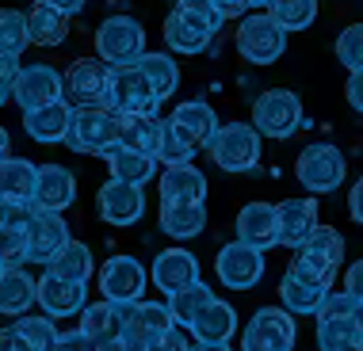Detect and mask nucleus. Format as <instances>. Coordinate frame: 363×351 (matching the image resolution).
<instances>
[{
    "instance_id": "b1692460",
    "label": "nucleus",
    "mask_w": 363,
    "mask_h": 351,
    "mask_svg": "<svg viewBox=\"0 0 363 351\" xmlns=\"http://www.w3.org/2000/svg\"><path fill=\"white\" fill-rule=\"evenodd\" d=\"M169 119L180 126L188 138L199 145V149H207L211 138L218 134V115H214V107L211 103H203V100H184V103H176V111L169 115Z\"/></svg>"
},
{
    "instance_id": "6e6552de",
    "label": "nucleus",
    "mask_w": 363,
    "mask_h": 351,
    "mask_svg": "<svg viewBox=\"0 0 363 351\" xmlns=\"http://www.w3.org/2000/svg\"><path fill=\"white\" fill-rule=\"evenodd\" d=\"M294 321L291 309H257L241 333V351H294Z\"/></svg>"
},
{
    "instance_id": "473e14b6",
    "label": "nucleus",
    "mask_w": 363,
    "mask_h": 351,
    "mask_svg": "<svg viewBox=\"0 0 363 351\" xmlns=\"http://www.w3.org/2000/svg\"><path fill=\"white\" fill-rule=\"evenodd\" d=\"M298 252H302L306 260H313L318 267L340 271V263H345V237H340L333 226H318V233H313V237H310Z\"/></svg>"
},
{
    "instance_id": "bb28decb",
    "label": "nucleus",
    "mask_w": 363,
    "mask_h": 351,
    "mask_svg": "<svg viewBox=\"0 0 363 351\" xmlns=\"http://www.w3.org/2000/svg\"><path fill=\"white\" fill-rule=\"evenodd\" d=\"M207 226V207L203 202H161V229L176 241L199 237Z\"/></svg>"
},
{
    "instance_id": "a878e982",
    "label": "nucleus",
    "mask_w": 363,
    "mask_h": 351,
    "mask_svg": "<svg viewBox=\"0 0 363 351\" xmlns=\"http://www.w3.org/2000/svg\"><path fill=\"white\" fill-rule=\"evenodd\" d=\"M104 161H107V168H111L115 180H123V183H150L153 180V172H157V157H150V153H138V149H126V145L115 142L111 149L104 153Z\"/></svg>"
},
{
    "instance_id": "20e7f679",
    "label": "nucleus",
    "mask_w": 363,
    "mask_h": 351,
    "mask_svg": "<svg viewBox=\"0 0 363 351\" xmlns=\"http://www.w3.org/2000/svg\"><path fill=\"white\" fill-rule=\"evenodd\" d=\"M294 176H298V183L310 195H329V191H337L348 176L345 153L329 142L306 145V149L298 153V161H294Z\"/></svg>"
},
{
    "instance_id": "9b49d317",
    "label": "nucleus",
    "mask_w": 363,
    "mask_h": 351,
    "mask_svg": "<svg viewBox=\"0 0 363 351\" xmlns=\"http://www.w3.org/2000/svg\"><path fill=\"white\" fill-rule=\"evenodd\" d=\"M214 271H218V279H222L230 290H249V287H257L260 275H264V248L245 245V241H233V245H225V248L218 252Z\"/></svg>"
},
{
    "instance_id": "a18cd8bd",
    "label": "nucleus",
    "mask_w": 363,
    "mask_h": 351,
    "mask_svg": "<svg viewBox=\"0 0 363 351\" xmlns=\"http://www.w3.org/2000/svg\"><path fill=\"white\" fill-rule=\"evenodd\" d=\"M35 218H38V207H35V202H23V199H0V226L27 229Z\"/></svg>"
},
{
    "instance_id": "dca6fc26",
    "label": "nucleus",
    "mask_w": 363,
    "mask_h": 351,
    "mask_svg": "<svg viewBox=\"0 0 363 351\" xmlns=\"http://www.w3.org/2000/svg\"><path fill=\"white\" fill-rule=\"evenodd\" d=\"M27 256H31V263H50L57 252H62L65 245H69V226H65L62 210H38V218L27 226Z\"/></svg>"
},
{
    "instance_id": "9d476101",
    "label": "nucleus",
    "mask_w": 363,
    "mask_h": 351,
    "mask_svg": "<svg viewBox=\"0 0 363 351\" xmlns=\"http://www.w3.org/2000/svg\"><path fill=\"white\" fill-rule=\"evenodd\" d=\"M12 100L23 107V111H35V107L65 100V73H57L54 65H46V62L23 65V69H19V81L12 88Z\"/></svg>"
},
{
    "instance_id": "f03ea898",
    "label": "nucleus",
    "mask_w": 363,
    "mask_h": 351,
    "mask_svg": "<svg viewBox=\"0 0 363 351\" xmlns=\"http://www.w3.org/2000/svg\"><path fill=\"white\" fill-rule=\"evenodd\" d=\"M260 138L264 134L252 122H222L218 134L207 145V153L222 172L241 176V172H252L260 164Z\"/></svg>"
},
{
    "instance_id": "c9c22d12",
    "label": "nucleus",
    "mask_w": 363,
    "mask_h": 351,
    "mask_svg": "<svg viewBox=\"0 0 363 351\" xmlns=\"http://www.w3.org/2000/svg\"><path fill=\"white\" fill-rule=\"evenodd\" d=\"M134 65H138V69L150 76V84L157 88V96H161V100H169L176 88H180V65H176L169 54H153V50H145Z\"/></svg>"
},
{
    "instance_id": "4be33fe9",
    "label": "nucleus",
    "mask_w": 363,
    "mask_h": 351,
    "mask_svg": "<svg viewBox=\"0 0 363 351\" xmlns=\"http://www.w3.org/2000/svg\"><path fill=\"white\" fill-rule=\"evenodd\" d=\"M188 333L199 340V344H230V336H238V309L230 301L214 298L199 317L191 321Z\"/></svg>"
},
{
    "instance_id": "72a5a7b5",
    "label": "nucleus",
    "mask_w": 363,
    "mask_h": 351,
    "mask_svg": "<svg viewBox=\"0 0 363 351\" xmlns=\"http://www.w3.org/2000/svg\"><path fill=\"white\" fill-rule=\"evenodd\" d=\"M126 328V317H123V306L119 301H100V306H84L81 309V333L84 336H123Z\"/></svg>"
},
{
    "instance_id": "5fc2aeb1",
    "label": "nucleus",
    "mask_w": 363,
    "mask_h": 351,
    "mask_svg": "<svg viewBox=\"0 0 363 351\" xmlns=\"http://www.w3.org/2000/svg\"><path fill=\"white\" fill-rule=\"evenodd\" d=\"M345 290H348L356 301H363V260H356V263L345 271Z\"/></svg>"
},
{
    "instance_id": "69168bd1",
    "label": "nucleus",
    "mask_w": 363,
    "mask_h": 351,
    "mask_svg": "<svg viewBox=\"0 0 363 351\" xmlns=\"http://www.w3.org/2000/svg\"><path fill=\"white\" fill-rule=\"evenodd\" d=\"M4 271H8V267H4V263H0V275H4Z\"/></svg>"
},
{
    "instance_id": "680f3d73",
    "label": "nucleus",
    "mask_w": 363,
    "mask_h": 351,
    "mask_svg": "<svg viewBox=\"0 0 363 351\" xmlns=\"http://www.w3.org/2000/svg\"><path fill=\"white\" fill-rule=\"evenodd\" d=\"M12 157V138H8V130L0 126V161H8Z\"/></svg>"
},
{
    "instance_id": "a19ab883",
    "label": "nucleus",
    "mask_w": 363,
    "mask_h": 351,
    "mask_svg": "<svg viewBox=\"0 0 363 351\" xmlns=\"http://www.w3.org/2000/svg\"><path fill=\"white\" fill-rule=\"evenodd\" d=\"M268 12L276 16L287 31H306L313 19H318V0H272Z\"/></svg>"
},
{
    "instance_id": "13d9d810",
    "label": "nucleus",
    "mask_w": 363,
    "mask_h": 351,
    "mask_svg": "<svg viewBox=\"0 0 363 351\" xmlns=\"http://www.w3.org/2000/svg\"><path fill=\"white\" fill-rule=\"evenodd\" d=\"M348 210H352V218H356L359 226H363V176H359L356 183H352V195H348Z\"/></svg>"
},
{
    "instance_id": "603ef678",
    "label": "nucleus",
    "mask_w": 363,
    "mask_h": 351,
    "mask_svg": "<svg viewBox=\"0 0 363 351\" xmlns=\"http://www.w3.org/2000/svg\"><path fill=\"white\" fill-rule=\"evenodd\" d=\"M54 351H92V336H84L81 328H77V333H62Z\"/></svg>"
},
{
    "instance_id": "4d7b16f0",
    "label": "nucleus",
    "mask_w": 363,
    "mask_h": 351,
    "mask_svg": "<svg viewBox=\"0 0 363 351\" xmlns=\"http://www.w3.org/2000/svg\"><path fill=\"white\" fill-rule=\"evenodd\" d=\"M214 4H218V12L225 19H238V16H245L252 8V0H214Z\"/></svg>"
},
{
    "instance_id": "5701e85b",
    "label": "nucleus",
    "mask_w": 363,
    "mask_h": 351,
    "mask_svg": "<svg viewBox=\"0 0 363 351\" xmlns=\"http://www.w3.org/2000/svg\"><path fill=\"white\" fill-rule=\"evenodd\" d=\"M161 202H203L207 199V176L191 164H172L161 172Z\"/></svg>"
},
{
    "instance_id": "37998d69",
    "label": "nucleus",
    "mask_w": 363,
    "mask_h": 351,
    "mask_svg": "<svg viewBox=\"0 0 363 351\" xmlns=\"http://www.w3.org/2000/svg\"><path fill=\"white\" fill-rule=\"evenodd\" d=\"M16 328H19V333H23L27 340H31L35 351H54L57 336H62V333L54 328V321L46 317V313H43V317H19V321H16Z\"/></svg>"
},
{
    "instance_id": "bf43d9fd",
    "label": "nucleus",
    "mask_w": 363,
    "mask_h": 351,
    "mask_svg": "<svg viewBox=\"0 0 363 351\" xmlns=\"http://www.w3.org/2000/svg\"><path fill=\"white\" fill-rule=\"evenodd\" d=\"M92 351H123V336H96Z\"/></svg>"
},
{
    "instance_id": "7ed1b4c3",
    "label": "nucleus",
    "mask_w": 363,
    "mask_h": 351,
    "mask_svg": "<svg viewBox=\"0 0 363 351\" xmlns=\"http://www.w3.org/2000/svg\"><path fill=\"white\" fill-rule=\"evenodd\" d=\"M233 42H238V54L249 65H272L287 50V27L272 12H249L238 23V38Z\"/></svg>"
},
{
    "instance_id": "39448f33",
    "label": "nucleus",
    "mask_w": 363,
    "mask_h": 351,
    "mask_svg": "<svg viewBox=\"0 0 363 351\" xmlns=\"http://www.w3.org/2000/svg\"><path fill=\"white\" fill-rule=\"evenodd\" d=\"M119 142V115L107 107H73V122H69V145L73 153H96L104 157L111 145Z\"/></svg>"
},
{
    "instance_id": "0eeeda50",
    "label": "nucleus",
    "mask_w": 363,
    "mask_h": 351,
    "mask_svg": "<svg viewBox=\"0 0 363 351\" xmlns=\"http://www.w3.org/2000/svg\"><path fill=\"white\" fill-rule=\"evenodd\" d=\"M145 54V27L134 16H111L96 31V57L107 65H134Z\"/></svg>"
},
{
    "instance_id": "2f4dec72",
    "label": "nucleus",
    "mask_w": 363,
    "mask_h": 351,
    "mask_svg": "<svg viewBox=\"0 0 363 351\" xmlns=\"http://www.w3.org/2000/svg\"><path fill=\"white\" fill-rule=\"evenodd\" d=\"M333 290H321V287H310V282H302L294 271H287L279 282V298H283V309H291V313H318L321 306H325V298Z\"/></svg>"
},
{
    "instance_id": "ddd939ff",
    "label": "nucleus",
    "mask_w": 363,
    "mask_h": 351,
    "mask_svg": "<svg viewBox=\"0 0 363 351\" xmlns=\"http://www.w3.org/2000/svg\"><path fill=\"white\" fill-rule=\"evenodd\" d=\"M96 210L107 226H134L145 210V195L138 183H123V180H107L100 191H96Z\"/></svg>"
},
{
    "instance_id": "e2e57ef3",
    "label": "nucleus",
    "mask_w": 363,
    "mask_h": 351,
    "mask_svg": "<svg viewBox=\"0 0 363 351\" xmlns=\"http://www.w3.org/2000/svg\"><path fill=\"white\" fill-rule=\"evenodd\" d=\"M191 351H233V347L230 344H199V340H195Z\"/></svg>"
},
{
    "instance_id": "4468645a",
    "label": "nucleus",
    "mask_w": 363,
    "mask_h": 351,
    "mask_svg": "<svg viewBox=\"0 0 363 351\" xmlns=\"http://www.w3.org/2000/svg\"><path fill=\"white\" fill-rule=\"evenodd\" d=\"M111 65L104 57H77L65 69V100L73 107H100L104 103V84Z\"/></svg>"
},
{
    "instance_id": "0e129e2a",
    "label": "nucleus",
    "mask_w": 363,
    "mask_h": 351,
    "mask_svg": "<svg viewBox=\"0 0 363 351\" xmlns=\"http://www.w3.org/2000/svg\"><path fill=\"white\" fill-rule=\"evenodd\" d=\"M8 100H12V92H4V88H0V107H4Z\"/></svg>"
},
{
    "instance_id": "58836bf2",
    "label": "nucleus",
    "mask_w": 363,
    "mask_h": 351,
    "mask_svg": "<svg viewBox=\"0 0 363 351\" xmlns=\"http://www.w3.org/2000/svg\"><path fill=\"white\" fill-rule=\"evenodd\" d=\"M123 306V317L126 325H142L150 328V333H169V328H176V317L169 306H161V301H119Z\"/></svg>"
},
{
    "instance_id": "09e8293b",
    "label": "nucleus",
    "mask_w": 363,
    "mask_h": 351,
    "mask_svg": "<svg viewBox=\"0 0 363 351\" xmlns=\"http://www.w3.org/2000/svg\"><path fill=\"white\" fill-rule=\"evenodd\" d=\"M153 344V333L142 325H126L123 328V351H150Z\"/></svg>"
},
{
    "instance_id": "f8f14e48",
    "label": "nucleus",
    "mask_w": 363,
    "mask_h": 351,
    "mask_svg": "<svg viewBox=\"0 0 363 351\" xmlns=\"http://www.w3.org/2000/svg\"><path fill=\"white\" fill-rule=\"evenodd\" d=\"M100 294L107 301H142L145 294V267L134 256H107L100 267Z\"/></svg>"
},
{
    "instance_id": "f3484780",
    "label": "nucleus",
    "mask_w": 363,
    "mask_h": 351,
    "mask_svg": "<svg viewBox=\"0 0 363 351\" xmlns=\"http://www.w3.org/2000/svg\"><path fill=\"white\" fill-rule=\"evenodd\" d=\"M279 245L283 248H294L298 252L306 241L318 233V202L313 199H287V202H279Z\"/></svg>"
},
{
    "instance_id": "f704fd0d",
    "label": "nucleus",
    "mask_w": 363,
    "mask_h": 351,
    "mask_svg": "<svg viewBox=\"0 0 363 351\" xmlns=\"http://www.w3.org/2000/svg\"><path fill=\"white\" fill-rule=\"evenodd\" d=\"M195 153H199V145H195L172 119H161V145H157V161H161L164 168H172V164H191Z\"/></svg>"
},
{
    "instance_id": "aec40b11",
    "label": "nucleus",
    "mask_w": 363,
    "mask_h": 351,
    "mask_svg": "<svg viewBox=\"0 0 363 351\" xmlns=\"http://www.w3.org/2000/svg\"><path fill=\"white\" fill-rule=\"evenodd\" d=\"M77 199V180L65 164H43L35 183V207L38 210H69Z\"/></svg>"
},
{
    "instance_id": "c756f323",
    "label": "nucleus",
    "mask_w": 363,
    "mask_h": 351,
    "mask_svg": "<svg viewBox=\"0 0 363 351\" xmlns=\"http://www.w3.org/2000/svg\"><path fill=\"white\" fill-rule=\"evenodd\" d=\"M35 183H38V164L23 161V157L0 161V199L35 202Z\"/></svg>"
},
{
    "instance_id": "393cba45",
    "label": "nucleus",
    "mask_w": 363,
    "mask_h": 351,
    "mask_svg": "<svg viewBox=\"0 0 363 351\" xmlns=\"http://www.w3.org/2000/svg\"><path fill=\"white\" fill-rule=\"evenodd\" d=\"M31 306H38V279L23 275V267H8L0 275V313L23 317Z\"/></svg>"
},
{
    "instance_id": "052dcab7",
    "label": "nucleus",
    "mask_w": 363,
    "mask_h": 351,
    "mask_svg": "<svg viewBox=\"0 0 363 351\" xmlns=\"http://www.w3.org/2000/svg\"><path fill=\"white\" fill-rule=\"evenodd\" d=\"M43 4H54V8H62L65 16H77V12L88 4V0H43Z\"/></svg>"
},
{
    "instance_id": "864d4df0",
    "label": "nucleus",
    "mask_w": 363,
    "mask_h": 351,
    "mask_svg": "<svg viewBox=\"0 0 363 351\" xmlns=\"http://www.w3.org/2000/svg\"><path fill=\"white\" fill-rule=\"evenodd\" d=\"M0 351H35V344L12 325V328H4V333H0Z\"/></svg>"
},
{
    "instance_id": "412c9836",
    "label": "nucleus",
    "mask_w": 363,
    "mask_h": 351,
    "mask_svg": "<svg viewBox=\"0 0 363 351\" xmlns=\"http://www.w3.org/2000/svg\"><path fill=\"white\" fill-rule=\"evenodd\" d=\"M153 282L164 294H176V290L199 282V260H195L188 248H164L161 256L153 260Z\"/></svg>"
},
{
    "instance_id": "6ab92c4d",
    "label": "nucleus",
    "mask_w": 363,
    "mask_h": 351,
    "mask_svg": "<svg viewBox=\"0 0 363 351\" xmlns=\"http://www.w3.org/2000/svg\"><path fill=\"white\" fill-rule=\"evenodd\" d=\"M238 241L257 248L279 245V210L272 202H249L238 214Z\"/></svg>"
},
{
    "instance_id": "1a4fd4ad",
    "label": "nucleus",
    "mask_w": 363,
    "mask_h": 351,
    "mask_svg": "<svg viewBox=\"0 0 363 351\" xmlns=\"http://www.w3.org/2000/svg\"><path fill=\"white\" fill-rule=\"evenodd\" d=\"M161 35H164V42H169V50H176V54H203L211 46V38L218 35V27L176 0V8L169 12V19H164Z\"/></svg>"
},
{
    "instance_id": "49530a36",
    "label": "nucleus",
    "mask_w": 363,
    "mask_h": 351,
    "mask_svg": "<svg viewBox=\"0 0 363 351\" xmlns=\"http://www.w3.org/2000/svg\"><path fill=\"white\" fill-rule=\"evenodd\" d=\"M291 271L298 275L302 282H310V287H321V290H333V282H337V271H325V267H318L313 260H306L302 252H294V263H291Z\"/></svg>"
},
{
    "instance_id": "f257e3e1",
    "label": "nucleus",
    "mask_w": 363,
    "mask_h": 351,
    "mask_svg": "<svg viewBox=\"0 0 363 351\" xmlns=\"http://www.w3.org/2000/svg\"><path fill=\"white\" fill-rule=\"evenodd\" d=\"M164 100L157 96V88L150 84L138 65H111L104 84V103L115 115H157V107Z\"/></svg>"
},
{
    "instance_id": "7c9ffc66",
    "label": "nucleus",
    "mask_w": 363,
    "mask_h": 351,
    "mask_svg": "<svg viewBox=\"0 0 363 351\" xmlns=\"http://www.w3.org/2000/svg\"><path fill=\"white\" fill-rule=\"evenodd\" d=\"M318 347L321 351H363V325L356 317H318Z\"/></svg>"
},
{
    "instance_id": "c03bdc74",
    "label": "nucleus",
    "mask_w": 363,
    "mask_h": 351,
    "mask_svg": "<svg viewBox=\"0 0 363 351\" xmlns=\"http://www.w3.org/2000/svg\"><path fill=\"white\" fill-rule=\"evenodd\" d=\"M337 57H340V65H345L348 73H356L363 69V23H352L340 31L337 38Z\"/></svg>"
},
{
    "instance_id": "3c124183",
    "label": "nucleus",
    "mask_w": 363,
    "mask_h": 351,
    "mask_svg": "<svg viewBox=\"0 0 363 351\" xmlns=\"http://www.w3.org/2000/svg\"><path fill=\"white\" fill-rule=\"evenodd\" d=\"M19 69H23V65H19V57H12V54H0V88H4V92H12V88H16V81H19Z\"/></svg>"
},
{
    "instance_id": "4c0bfd02",
    "label": "nucleus",
    "mask_w": 363,
    "mask_h": 351,
    "mask_svg": "<svg viewBox=\"0 0 363 351\" xmlns=\"http://www.w3.org/2000/svg\"><path fill=\"white\" fill-rule=\"evenodd\" d=\"M46 271H54V275H62V279H81L88 282V275L96 271V260H92V252H88V245H81V241H69L57 256L46 263Z\"/></svg>"
},
{
    "instance_id": "6e6d98bb",
    "label": "nucleus",
    "mask_w": 363,
    "mask_h": 351,
    "mask_svg": "<svg viewBox=\"0 0 363 351\" xmlns=\"http://www.w3.org/2000/svg\"><path fill=\"white\" fill-rule=\"evenodd\" d=\"M345 96H348V103H352V107H356V111L363 115V69H356V73H348Z\"/></svg>"
},
{
    "instance_id": "c85d7f7f",
    "label": "nucleus",
    "mask_w": 363,
    "mask_h": 351,
    "mask_svg": "<svg viewBox=\"0 0 363 351\" xmlns=\"http://www.w3.org/2000/svg\"><path fill=\"white\" fill-rule=\"evenodd\" d=\"M119 145L157 157V145H161V119H157V115H119Z\"/></svg>"
},
{
    "instance_id": "79ce46f5",
    "label": "nucleus",
    "mask_w": 363,
    "mask_h": 351,
    "mask_svg": "<svg viewBox=\"0 0 363 351\" xmlns=\"http://www.w3.org/2000/svg\"><path fill=\"white\" fill-rule=\"evenodd\" d=\"M27 229H12V226H0V263L4 267H23V263H31L27 256Z\"/></svg>"
},
{
    "instance_id": "de8ad7c7",
    "label": "nucleus",
    "mask_w": 363,
    "mask_h": 351,
    "mask_svg": "<svg viewBox=\"0 0 363 351\" xmlns=\"http://www.w3.org/2000/svg\"><path fill=\"white\" fill-rule=\"evenodd\" d=\"M356 309H359V301L352 298L348 290H340V294L333 290V294L325 298V306L318 309V317L321 321H329V317H356Z\"/></svg>"
},
{
    "instance_id": "e433bc0d",
    "label": "nucleus",
    "mask_w": 363,
    "mask_h": 351,
    "mask_svg": "<svg viewBox=\"0 0 363 351\" xmlns=\"http://www.w3.org/2000/svg\"><path fill=\"white\" fill-rule=\"evenodd\" d=\"M214 301L211 294V287L207 282H191V287H184V290H176V294H169V309H172V317H176V325H184V328H191V321L203 313Z\"/></svg>"
},
{
    "instance_id": "8fccbe9b",
    "label": "nucleus",
    "mask_w": 363,
    "mask_h": 351,
    "mask_svg": "<svg viewBox=\"0 0 363 351\" xmlns=\"http://www.w3.org/2000/svg\"><path fill=\"white\" fill-rule=\"evenodd\" d=\"M150 351H191L188 336H180V328H169V333H157Z\"/></svg>"
},
{
    "instance_id": "cd10ccee",
    "label": "nucleus",
    "mask_w": 363,
    "mask_h": 351,
    "mask_svg": "<svg viewBox=\"0 0 363 351\" xmlns=\"http://www.w3.org/2000/svg\"><path fill=\"white\" fill-rule=\"evenodd\" d=\"M27 23H31V42L35 46H62L69 38V16L54 4H38L27 12Z\"/></svg>"
},
{
    "instance_id": "a211bd4d",
    "label": "nucleus",
    "mask_w": 363,
    "mask_h": 351,
    "mask_svg": "<svg viewBox=\"0 0 363 351\" xmlns=\"http://www.w3.org/2000/svg\"><path fill=\"white\" fill-rule=\"evenodd\" d=\"M69 122H73V103L69 100H57V103L35 107V111H23V130L43 145H57V142L69 138Z\"/></svg>"
},
{
    "instance_id": "423d86ee",
    "label": "nucleus",
    "mask_w": 363,
    "mask_h": 351,
    "mask_svg": "<svg viewBox=\"0 0 363 351\" xmlns=\"http://www.w3.org/2000/svg\"><path fill=\"white\" fill-rule=\"evenodd\" d=\"M252 126H257L264 138L287 142L302 126V100L294 92H287V88L260 92V100L252 103Z\"/></svg>"
},
{
    "instance_id": "ea45409f",
    "label": "nucleus",
    "mask_w": 363,
    "mask_h": 351,
    "mask_svg": "<svg viewBox=\"0 0 363 351\" xmlns=\"http://www.w3.org/2000/svg\"><path fill=\"white\" fill-rule=\"evenodd\" d=\"M31 42V23H27V12H16V8H0V54L19 57Z\"/></svg>"
},
{
    "instance_id": "2eb2a0df",
    "label": "nucleus",
    "mask_w": 363,
    "mask_h": 351,
    "mask_svg": "<svg viewBox=\"0 0 363 351\" xmlns=\"http://www.w3.org/2000/svg\"><path fill=\"white\" fill-rule=\"evenodd\" d=\"M38 306L46 317H73L88 306V282L81 279H62L54 271L38 275Z\"/></svg>"
}]
</instances>
